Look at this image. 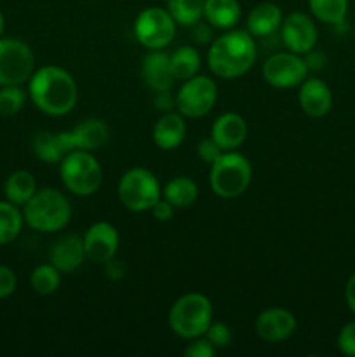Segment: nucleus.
<instances>
[{
	"instance_id": "obj_27",
	"label": "nucleus",
	"mask_w": 355,
	"mask_h": 357,
	"mask_svg": "<svg viewBox=\"0 0 355 357\" xmlns=\"http://www.w3.org/2000/svg\"><path fill=\"white\" fill-rule=\"evenodd\" d=\"M310 13L326 24H341L347 21L348 0H308Z\"/></svg>"
},
{
	"instance_id": "obj_19",
	"label": "nucleus",
	"mask_w": 355,
	"mask_h": 357,
	"mask_svg": "<svg viewBox=\"0 0 355 357\" xmlns=\"http://www.w3.org/2000/svg\"><path fill=\"white\" fill-rule=\"evenodd\" d=\"M211 136L223 150H235L246 142L247 122L235 112L219 115L211 128Z\"/></svg>"
},
{
	"instance_id": "obj_20",
	"label": "nucleus",
	"mask_w": 355,
	"mask_h": 357,
	"mask_svg": "<svg viewBox=\"0 0 355 357\" xmlns=\"http://www.w3.org/2000/svg\"><path fill=\"white\" fill-rule=\"evenodd\" d=\"M187 122L180 112H166L153 126V143L160 150H174L183 143Z\"/></svg>"
},
{
	"instance_id": "obj_26",
	"label": "nucleus",
	"mask_w": 355,
	"mask_h": 357,
	"mask_svg": "<svg viewBox=\"0 0 355 357\" xmlns=\"http://www.w3.org/2000/svg\"><path fill=\"white\" fill-rule=\"evenodd\" d=\"M171 56V70H173V75L176 80H184L191 79L198 73L202 65L200 52L197 51L191 45H181Z\"/></svg>"
},
{
	"instance_id": "obj_33",
	"label": "nucleus",
	"mask_w": 355,
	"mask_h": 357,
	"mask_svg": "<svg viewBox=\"0 0 355 357\" xmlns=\"http://www.w3.org/2000/svg\"><path fill=\"white\" fill-rule=\"evenodd\" d=\"M338 349L341 354L355 357V321H348L338 333Z\"/></svg>"
},
{
	"instance_id": "obj_13",
	"label": "nucleus",
	"mask_w": 355,
	"mask_h": 357,
	"mask_svg": "<svg viewBox=\"0 0 355 357\" xmlns=\"http://www.w3.org/2000/svg\"><path fill=\"white\" fill-rule=\"evenodd\" d=\"M281 37L289 51L303 56L317 45L319 31L308 14L291 13L282 20Z\"/></svg>"
},
{
	"instance_id": "obj_21",
	"label": "nucleus",
	"mask_w": 355,
	"mask_h": 357,
	"mask_svg": "<svg viewBox=\"0 0 355 357\" xmlns=\"http://www.w3.org/2000/svg\"><path fill=\"white\" fill-rule=\"evenodd\" d=\"M282 20H284L282 9L277 3L261 2L254 6L247 16V31L253 37H270L281 30Z\"/></svg>"
},
{
	"instance_id": "obj_12",
	"label": "nucleus",
	"mask_w": 355,
	"mask_h": 357,
	"mask_svg": "<svg viewBox=\"0 0 355 357\" xmlns=\"http://www.w3.org/2000/svg\"><path fill=\"white\" fill-rule=\"evenodd\" d=\"M82 241L87 260L97 265H104L111 258L117 257L118 246H120V237H118L117 229L108 222L93 223L86 230Z\"/></svg>"
},
{
	"instance_id": "obj_37",
	"label": "nucleus",
	"mask_w": 355,
	"mask_h": 357,
	"mask_svg": "<svg viewBox=\"0 0 355 357\" xmlns=\"http://www.w3.org/2000/svg\"><path fill=\"white\" fill-rule=\"evenodd\" d=\"M174 209L176 208H174L169 201H166L164 197H160L159 201L152 206V209H150V211H152L153 218H155L157 222H169V220L174 216Z\"/></svg>"
},
{
	"instance_id": "obj_41",
	"label": "nucleus",
	"mask_w": 355,
	"mask_h": 357,
	"mask_svg": "<svg viewBox=\"0 0 355 357\" xmlns=\"http://www.w3.org/2000/svg\"><path fill=\"white\" fill-rule=\"evenodd\" d=\"M303 58H305L308 70H313V72L315 70H322L324 65H326V54L320 51H315V47L306 52V54H303Z\"/></svg>"
},
{
	"instance_id": "obj_31",
	"label": "nucleus",
	"mask_w": 355,
	"mask_h": 357,
	"mask_svg": "<svg viewBox=\"0 0 355 357\" xmlns=\"http://www.w3.org/2000/svg\"><path fill=\"white\" fill-rule=\"evenodd\" d=\"M26 103V93L21 86H2L0 89V115H16Z\"/></svg>"
},
{
	"instance_id": "obj_4",
	"label": "nucleus",
	"mask_w": 355,
	"mask_h": 357,
	"mask_svg": "<svg viewBox=\"0 0 355 357\" xmlns=\"http://www.w3.org/2000/svg\"><path fill=\"white\" fill-rule=\"evenodd\" d=\"M212 323L211 300L202 293H187L169 310V328L183 340L204 337Z\"/></svg>"
},
{
	"instance_id": "obj_1",
	"label": "nucleus",
	"mask_w": 355,
	"mask_h": 357,
	"mask_svg": "<svg viewBox=\"0 0 355 357\" xmlns=\"http://www.w3.org/2000/svg\"><path fill=\"white\" fill-rule=\"evenodd\" d=\"M30 93L35 107L51 117H63L75 108L79 86L72 73L56 65L42 66L30 77Z\"/></svg>"
},
{
	"instance_id": "obj_15",
	"label": "nucleus",
	"mask_w": 355,
	"mask_h": 357,
	"mask_svg": "<svg viewBox=\"0 0 355 357\" xmlns=\"http://www.w3.org/2000/svg\"><path fill=\"white\" fill-rule=\"evenodd\" d=\"M298 101L301 110L308 117L320 119L329 114L331 108H333V93H331V87L322 79L306 77L299 84Z\"/></svg>"
},
{
	"instance_id": "obj_18",
	"label": "nucleus",
	"mask_w": 355,
	"mask_h": 357,
	"mask_svg": "<svg viewBox=\"0 0 355 357\" xmlns=\"http://www.w3.org/2000/svg\"><path fill=\"white\" fill-rule=\"evenodd\" d=\"M49 260L61 274L75 272L87 260L82 237L75 236V234H66V236L59 237L54 246L51 248Z\"/></svg>"
},
{
	"instance_id": "obj_24",
	"label": "nucleus",
	"mask_w": 355,
	"mask_h": 357,
	"mask_svg": "<svg viewBox=\"0 0 355 357\" xmlns=\"http://www.w3.org/2000/svg\"><path fill=\"white\" fill-rule=\"evenodd\" d=\"M3 190H6L7 201L16 206H24L37 192V181H35L33 174L28 171H14L6 180Z\"/></svg>"
},
{
	"instance_id": "obj_32",
	"label": "nucleus",
	"mask_w": 355,
	"mask_h": 357,
	"mask_svg": "<svg viewBox=\"0 0 355 357\" xmlns=\"http://www.w3.org/2000/svg\"><path fill=\"white\" fill-rule=\"evenodd\" d=\"M204 337L214 345L216 351H218V349L228 347L233 340L232 328H230L226 323H211V326L207 328Z\"/></svg>"
},
{
	"instance_id": "obj_8",
	"label": "nucleus",
	"mask_w": 355,
	"mask_h": 357,
	"mask_svg": "<svg viewBox=\"0 0 355 357\" xmlns=\"http://www.w3.org/2000/svg\"><path fill=\"white\" fill-rule=\"evenodd\" d=\"M134 35L148 51L166 49L176 35V21L164 7H146L136 16Z\"/></svg>"
},
{
	"instance_id": "obj_16",
	"label": "nucleus",
	"mask_w": 355,
	"mask_h": 357,
	"mask_svg": "<svg viewBox=\"0 0 355 357\" xmlns=\"http://www.w3.org/2000/svg\"><path fill=\"white\" fill-rule=\"evenodd\" d=\"M70 149L84 150V152H96L110 138V128L101 119H86L75 128L66 131Z\"/></svg>"
},
{
	"instance_id": "obj_2",
	"label": "nucleus",
	"mask_w": 355,
	"mask_h": 357,
	"mask_svg": "<svg viewBox=\"0 0 355 357\" xmlns=\"http://www.w3.org/2000/svg\"><path fill=\"white\" fill-rule=\"evenodd\" d=\"M258 49L247 30H228L212 40L207 52V65L216 77L225 80L239 79L253 68Z\"/></svg>"
},
{
	"instance_id": "obj_42",
	"label": "nucleus",
	"mask_w": 355,
	"mask_h": 357,
	"mask_svg": "<svg viewBox=\"0 0 355 357\" xmlns=\"http://www.w3.org/2000/svg\"><path fill=\"white\" fill-rule=\"evenodd\" d=\"M345 302L347 307L355 314V272L348 278L347 284H345Z\"/></svg>"
},
{
	"instance_id": "obj_7",
	"label": "nucleus",
	"mask_w": 355,
	"mask_h": 357,
	"mask_svg": "<svg viewBox=\"0 0 355 357\" xmlns=\"http://www.w3.org/2000/svg\"><path fill=\"white\" fill-rule=\"evenodd\" d=\"M118 199L129 211H150L152 206L162 197V188L155 174L145 167H132L118 181Z\"/></svg>"
},
{
	"instance_id": "obj_11",
	"label": "nucleus",
	"mask_w": 355,
	"mask_h": 357,
	"mask_svg": "<svg viewBox=\"0 0 355 357\" xmlns=\"http://www.w3.org/2000/svg\"><path fill=\"white\" fill-rule=\"evenodd\" d=\"M308 66L305 58L296 52H275L263 63V79L277 89L299 87L308 77Z\"/></svg>"
},
{
	"instance_id": "obj_9",
	"label": "nucleus",
	"mask_w": 355,
	"mask_h": 357,
	"mask_svg": "<svg viewBox=\"0 0 355 357\" xmlns=\"http://www.w3.org/2000/svg\"><path fill=\"white\" fill-rule=\"evenodd\" d=\"M35 72L30 45L17 38H0V86H21Z\"/></svg>"
},
{
	"instance_id": "obj_25",
	"label": "nucleus",
	"mask_w": 355,
	"mask_h": 357,
	"mask_svg": "<svg viewBox=\"0 0 355 357\" xmlns=\"http://www.w3.org/2000/svg\"><path fill=\"white\" fill-rule=\"evenodd\" d=\"M198 187L191 178L188 176H176L167 181V185L162 190V197L169 201L176 209L190 208L197 201Z\"/></svg>"
},
{
	"instance_id": "obj_10",
	"label": "nucleus",
	"mask_w": 355,
	"mask_h": 357,
	"mask_svg": "<svg viewBox=\"0 0 355 357\" xmlns=\"http://www.w3.org/2000/svg\"><path fill=\"white\" fill-rule=\"evenodd\" d=\"M218 101V86L205 75H195L184 80L176 94V108L183 117L202 119L214 108Z\"/></svg>"
},
{
	"instance_id": "obj_39",
	"label": "nucleus",
	"mask_w": 355,
	"mask_h": 357,
	"mask_svg": "<svg viewBox=\"0 0 355 357\" xmlns=\"http://www.w3.org/2000/svg\"><path fill=\"white\" fill-rule=\"evenodd\" d=\"M191 28H194V37L198 44H209V42H212V37H214V35H212L211 24L198 21V23H195Z\"/></svg>"
},
{
	"instance_id": "obj_23",
	"label": "nucleus",
	"mask_w": 355,
	"mask_h": 357,
	"mask_svg": "<svg viewBox=\"0 0 355 357\" xmlns=\"http://www.w3.org/2000/svg\"><path fill=\"white\" fill-rule=\"evenodd\" d=\"M242 16L239 0H205L204 17L212 28L232 30Z\"/></svg>"
},
{
	"instance_id": "obj_14",
	"label": "nucleus",
	"mask_w": 355,
	"mask_h": 357,
	"mask_svg": "<svg viewBox=\"0 0 355 357\" xmlns=\"http://www.w3.org/2000/svg\"><path fill=\"white\" fill-rule=\"evenodd\" d=\"M296 326L298 323H296L294 314L281 309V307H271V309L263 310L256 317L254 331L267 344H278V342H284L292 337Z\"/></svg>"
},
{
	"instance_id": "obj_38",
	"label": "nucleus",
	"mask_w": 355,
	"mask_h": 357,
	"mask_svg": "<svg viewBox=\"0 0 355 357\" xmlns=\"http://www.w3.org/2000/svg\"><path fill=\"white\" fill-rule=\"evenodd\" d=\"M104 274L111 281H120L125 275V265L120 260H117V258H111L110 261L104 264Z\"/></svg>"
},
{
	"instance_id": "obj_6",
	"label": "nucleus",
	"mask_w": 355,
	"mask_h": 357,
	"mask_svg": "<svg viewBox=\"0 0 355 357\" xmlns=\"http://www.w3.org/2000/svg\"><path fill=\"white\" fill-rule=\"evenodd\" d=\"M59 174L66 190L79 197H89L103 183V169L94 152L73 150L59 162Z\"/></svg>"
},
{
	"instance_id": "obj_40",
	"label": "nucleus",
	"mask_w": 355,
	"mask_h": 357,
	"mask_svg": "<svg viewBox=\"0 0 355 357\" xmlns=\"http://www.w3.org/2000/svg\"><path fill=\"white\" fill-rule=\"evenodd\" d=\"M155 107L162 112H171L176 107V96L171 94V91H162V93H155V100H153Z\"/></svg>"
},
{
	"instance_id": "obj_5",
	"label": "nucleus",
	"mask_w": 355,
	"mask_h": 357,
	"mask_svg": "<svg viewBox=\"0 0 355 357\" xmlns=\"http://www.w3.org/2000/svg\"><path fill=\"white\" fill-rule=\"evenodd\" d=\"M253 181V166L249 159L235 150H225L211 164L209 183L211 190L221 199H235L249 188Z\"/></svg>"
},
{
	"instance_id": "obj_43",
	"label": "nucleus",
	"mask_w": 355,
	"mask_h": 357,
	"mask_svg": "<svg viewBox=\"0 0 355 357\" xmlns=\"http://www.w3.org/2000/svg\"><path fill=\"white\" fill-rule=\"evenodd\" d=\"M2 33H3V16L2 13H0V38H2Z\"/></svg>"
},
{
	"instance_id": "obj_29",
	"label": "nucleus",
	"mask_w": 355,
	"mask_h": 357,
	"mask_svg": "<svg viewBox=\"0 0 355 357\" xmlns=\"http://www.w3.org/2000/svg\"><path fill=\"white\" fill-rule=\"evenodd\" d=\"M205 0H167V10L181 26H194L204 17Z\"/></svg>"
},
{
	"instance_id": "obj_17",
	"label": "nucleus",
	"mask_w": 355,
	"mask_h": 357,
	"mask_svg": "<svg viewBox=\"0 0 355 357\" xmlns=\"http://www.w3.org/2000/svg\"><path fill=\"white\" fill-rule=\"evenodd\" d=\"M141 75L146 86L153 93L171 91L174 86V80H176L173 75V70H171V56L162 49L150 51L143 58Z\"/></svg>"
},
{
	"instance_id": "obj_35",
	"label": "nucleus",
	"mask_w": 355,
	"mask_h": 357,
	"mask_svg": "<svg viewBox=\"0 0 355 357\" xmlns=\"http://www.w3.org/2000/svg\"><path fill=\"white\" fill-rule=\"evenodd\" d=\"M216 354V347L207 340V338H194L191 344L187 345L184 349V356L187 357H212Z\"/></svg>"
},
{
	"instance_id": "obj_34",
	"label": "nucleus",
	"mask_w": 355,
	"mask_h": 357,
	"mask_svg": "<svg viewBox=\"0 0 355 357\" xmlns=\"http://www.w3.org/2000/svg\"><path fill=\"white\" fill-rule=\"evenodd\" d=\"M225 152V150L221 149V146L218 145V143L214 142V138H204L200 143H198L197 146V153H198V159L202 160V162H207V164H212L216 159H218L221 153Z\"/></svg>"
},
{
	"instance_id": "obj_36",
	"label": "nucleus",
	"mask_w": 355,
	"mask_h": 357,
	"mask_svg": "<svg viewBox=\"0 0 355 357\" xmlns=\"http://www.w3.org/2000/svg\"><path fill=\"white\" fill-rule=\"evenodd\" d=\"M17 284V278L13 268L0 265V298H7L14 293Z\"/></svg>"
},
{
	"instance_id": "obj_30",
	"label": "nucleus",
	"mask_w": 355,
	"mask_h": 357,
	"mask_svg": "<svg viewBox=\"0 0 355 357\" xmlns=\"http://www.w3.org/2000/svg\"><path fill=\"white\" fill-rule=\"evenodd\" d=\"M31 288L38 293V295H52L58 291L59 284H61V272L54 267L52 264L38 265L31 272Z\"/></svg>"
},
{
	"instance_id": "obj_22",
	"label": "nucleus",
	"mask_w": 355,
	"mask_h": 357,
	"mask_svg": "<svg viewBox=\"0 0 355 357\" xmlns=\"http://www.w3.org/2000/svg\"><path fill=\"white\" fill-rule=\"evenodd\" d=\"M31 149H33V153L38 159L47 164L61 162L65 159V155H68L72 152L68 138H66V131L37 132L33 136V139H31Z\"/></svg>"
},
{
	"instance_id": "obj_3",
	"label": "nucleus",
	"mask_w": 355,
	"mask_h": 357,
	"mask_svg": "<svg viewBox=\"0 0 355 357\" xmlns=\"http://www.w3.org/2000/svg\"><path fill=\"white\" fill-rule=\"evenodd\" d=\"M24 222L38 232H59L72 220V204L63 192L42 188L24 204Z\"/></svg>"
},
{
	"instance_id": "obj_28",
	"label": "nucleus",
	"mask_w": 355,
	"mask_h": 357,
	"mask_svg": "<svg viewBox=\"0 0 355 357\" xmlns=\"http://www.w3.org/2000/svg\"><path fill=\"white\" fill-rule=\"evenodd\" d=\"M23 213L16 204L9 201H0V246L9 244L19 236L23 229Z\"/></svg>"
}]
</instances>
